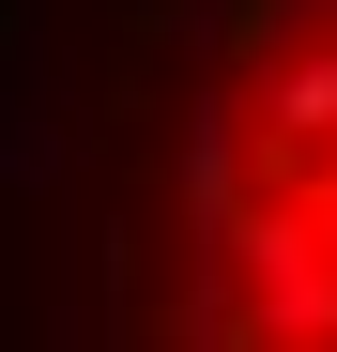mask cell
I'll return each instance as SVG.
<instances>
[{
	"label": "cell",
	"instance_id": "1",
	"mask_svg": "<svg viewBox=\"0 0 337 352\" xmlns=\"http://www.w3.org/2000/svg\"><path fill=\"white\" fill-rule=\"evenodd\" d=\"M138 352H337V0H215L153 168Z\"/></svg>",
	"mask_w": 337,
	"mask_h": 352
}]
</instances>
